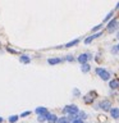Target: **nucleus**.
<instances>
[{"label": "nucleus", "instance_id": "10", "mask_svg": "<svg viewBox=\"0 0 119 123\" xmlns=\"http://www.w3.org/2000/svg\"><path fill=\"white\" fill-rule=\"evenodd\" d=\"M109 87H110V90L117 91V90H118V87H119V81H118V78L110 80V81H109Z\"/></svg>", "mask_w": 119, "mask_h": 123}, {"label": "nucleus", "instance_id": "12", "mask_svg": "<svg viewBox=\"0 0 119 123\" xmlns=\"http://www.w3.org/2000/svg\"><path fill=\"white\" fill-rule=\"evenodd\" d=\"M109 111H110L111 118L115 119V121H118V118H119V108L118 106H114V108H111Z\"/></svg>", "mask_w": 119, "mask_h": 123}, {"label": "nucleus", "instance_id": "9", "mask_svg": "<svg viewBox=\"0 0 119 123\" xmlns=\"http://www.w3.org/2000/svg\"><path fill=\"white\" fill-rule=\"evenodd\" d=\"M64 62V58H49L48 59V63L50 65H56V64H60Z\"/></svg>", "mask_w": 119, "mask_h": 123}, {"label": "nucleus", "instance_id": "3", "mask_svg": "<svg viewBox=\"0 0 119 123\" xmlns=\"http://www.w3.org/2000/svg\"><path fill=\"white\" fill-rule=\"evenodd\" d=\"M97 108L101 109V110H104V111H109L111 108H113V105H111V101L109 99H102L101 101L97 104Z\"/></svg>", "mask_w": 119, "mask_h": 123}, {"label": "nucleus", "instance_id": "16", "mask_svg": "<svg viewBox=\"0 0 119 123\" xmlns=\"http://www.w3.org/2000/svg\"><path fill=\"white\" fill-rule=\"evenodd\" d=\"M78 42H79V38H76V40H73V41H71V42H68V44H65L64 48H65V49H69V48H72V46H76Z\"/></svg>", "mask_w": 119, "mask_h": 123}, {"label": "nucleus", "instance_id": "15", "mask_svg": "<svg viewBox=\"0 0 119 123\" xmlns=\"http://www.w3.org/2000/svg\"><path fill=\"white\" fill-rule=\"evenodd\" d=\"M81 71H82V73H88V72L91 71V65L88 64V63L82 64V65H81Z\"/></svg>", "mask_w": 119, "mask_h": 123}, {"label": "nucleus", "instance_id": "8", "mask_svg": "<svg viewBox=\"0 0 119 123\" xmlns=\"http://www.w3.org/2000/svg\"><path fill=\"white\" fill-rule=\"evenodd\" d=\"M35 113H36V114H37V117H38V115H48L50 111L46 109L45 106H37L36 109H35Z\"/></svg>", "mask_w": 119, "mask_h": 123}, {"label": "nucleus", "instance_id": "22", "mask_svg": "<svg viewBox=\"0 0 119 123\" xmlns=\"http://www.w3.org/2000/svg\"><path fill=\"white\" fill-rule=\"evenodd\" d=\"M102 23H101V25H97V26H95L94 27V28H92V32H97V31H100V30H101L102 28Z\"/></svg>", "mask_w": 119, "mask_h": 123}, {"label": "nucleus", "instance_id": "26", "mask_svg": "<svg viewBox=\"0 0 119 123\" xmlns=\"http://www.w3.org/2000/svg\"><path fill=\"white\" fill-rule=\"evenodd\" d=\"M79 94H81V92H79V90H78V88H73V95H74L76 98H78V96H79Z\"/></svg>", "mask_w": 119, "mask_h": 123}, {"label": "nucleus", "instance_id": "17", "mask_svg": "<svg viewBox=\"0 0 119 123\" xmlns=\"http://www.w3.org/2000/svg\"><path fill=\"white\" fill-rule=\"evenodd\" d=\"M63 58H64V62H65V60H67V62H69V63H73V62H74V60H76V58H74V56H73V55H72V54H68V55H67V56H63Z\"/></svg>", "mask_w": 119, "mask_h": 123}, {"label": "nucleus", "instance_id": "25", "mask_svg": "<svg viewBox=\"0 0 119 123\" xmlns=\"http://www.w3.org/2000/svg\"><path fill=\"white\" fill-rule=\"evenodd\" d=\"M6 51H8V53H12V54H18V51H17V50L12 49V48H9V46L6 48Z\"/></svg>", "mask_w": 119, "mask_h": 123}, {"label": "nucleus", "instance_id": "11", "mask_svg": "<svg viewBox=\"0 0 119 123\" xmlns=\"http://www.w3.org/2000/svg\"><path fill=\"white\" fill-rule=\"evenodd\" d=\"M58 115L54 114V113H49L48 115H46V122L48 123H56L58 122Z\"/></svg>", "mask_w": 119, "mask_h": 123}, {"label": "nucleus", "instance_id": "18", "mask_svg": "<svg viewBox=\"0 0 119 123\" xmlns=\"http://www.w3.org/2000/svg\"><path fill=\"white\" fill-rule=\"evenodd\" d=\"M18 119H19L18 115H10V117L8 118V121H9V123H17Z\"/></svg>", "mask_w": 119, "mask_h": 123}, {"label": "nucleus", "instance_id": "28", "mask_svg": "<svg viewBox=\"0 0 119 123\" xmlns=\"http://www.w3.org/2000/svg\"><path fill=\"white\" fill-rule=\"evenodd\" d=\"M100 121H101V122L104 121V122H105V121H106V118H105V117H100Z\"/></svg>", "mask_w": 119, "mask_h": 123}, {"label": "nucleus", "instance_id": "2", "mask_svg": "<svg viewBox=\"0 0 119 123\" xmlns=\"http://www.w3.org/2000/svg\"><path fill=\"white\" fill-rule=\"evenodd\" d=\"M106 31L109 33H114L118 31V18H111L106 25Z\"/></svg>", "mask_w": 119, "mask_h": 123}, {"label": "nucleus", "instance_id": "24", "mask_svg": "<svg viewBox=\"0 0 119 123\" xmlns=\"http://www.w3.org/2000/svg\"><path fill=\"white\" fill-rule=\"evenodd\" d=\"M118 50H119V46H118V44H117V45H114L113 48H111V53L117 55V54H118Z\"/></svg>", "mask_w": 119, "mask_h": 123}, {"label": "nucleus", "instance_id": "20", "mask_svg": "<svg viewBox=\"0 0 119 123\" xmlns=\"http://www.w3.org/2000/svg\"><path fill=\"white\" fill-rule=\"evenodd\" d=\"M113 15H114V10H113V12H110V13L107 14L105 18H104V23H105V22H107V21H110V19L113 18ZM104 23H102V25H104Z\"/></svg>", "mask_w": 119, "mask_h": 123}, {"label": "nucleus", "instance_id": "27", "mask_svg": "<svg viewBox=\"0 0 119 123\" xmlns=\"http://www.w3.org/2000/svg\"><path fill=\"white\" fill-rule=\"evenodd\" d=\"M71 123H84V122L81 121V119H76V121H73V122H71Z\"/></svg>", "mask_w": 119, "mask_h": 123}, {"label": "nucleus", "instance_id": "5", "mask_svg": "<svg viewBox=\"0 0 119 123\" xmlns=\"http://www.w3.org/2000/svg\"><path fill=\"white\" fill-rule=\"evenodd\" d=\"M63 111L65 114H77L79 111V109H78V106L77 105H74V104H69V105H65L64 108H63Z\"/></svg>", "mask_w": 119, "mask_h": 123}, {"label": "nucleus", "instance_id": "4", "mask_svg": "<svg viewBox=\"0 0 119 123\" xmlns=\"http://www.w3.org/2000/svg\"><path fill=\"white\" fill-rule=\"evenodd\" d=\"M96 98H97V92L96 91H90L83 96V101H84V104H88V105H90V104L94 103V100Z\"/></svg>", "mask_w": 119, "mask_h": 123}, {"label": "nucleus", "instance_id": "29", "mask_svg": "<svg viewBox=\"0 0 119 123\" xmlns=\"http://www.w3.org/2000/svg\"><path fill=\"white\" fill-rule=\"evenodd\" d=\"M3 121H4V119H3L1 117H0V123H3Z\"/></svg>", "mask_w": 119, "mask_h": 123}, {"label": "nucleus", "instance_id": "19", "mask_svg": "<svg viewBox=\"0 0 119 123\" xmlns=\"http://www.w3.org/2000/svg\"><path fill=\"white\" fill-rule=\"evenodd\" d=\"M56 123H71V122H69V119H68V118L64 115V117L58 118V122H56Z\"/></svg>", "mask_w": 119, "mask_h": 123}, {"label": "nucleus", "instance_id": "23", "mask_svg": "<svg viewBox=\"0 0 119 123\" xmlns=\"http://www.w3.org/2000/svg\"><path fill=\"white\" fill-rule=\"evenodd\" d=\"M37 121L40 122V123L46 122V115H38V117H37Z\"/></svg>", "mask_w": 119, "mask_h": 123}, {"label": "nucleus", "instance_id": "7", "mask_svg": "<svg viewBox=\"0 0 119 123\" xmlns=\"http://www.w3.org/2000/svg\"><path fill=\"white\" fill-rule=\"evenodd\" d=\"M101 35H102V32H97V33H94V35H91V36H88V37H86V38H84V44H86V45H88V44H91V42L92 41H94L95 40V38H97V37H100V36H101Z\"/></svg>", "mask_w": 119, "mask_h": 123}, {"label": "nucleus", "instance_id": "6", "mask_svg": "<svg viewBox=\"0 0 119 123\" xmlns=\"http://www.w3.org/2000/svg\"><path fill=\"white\" fill-rule=\"evenodd\" d=\"M88 53H81L78 56H77V62L82 65V64H86V63H88Z\"/></svg>", "mask_w": 119, "mask_h": 123}, {"label": "nucleus", "instance_id": "21", "mask_svg": "<svg viewBox=\"0 0 119 123\" xmlns=\"http://www.w3.org/2000/svg\"><path fill=\"white\" fill-rule=\"evenodd\" d=\"M30 114H32V111H30V110H26V111H22L19 117H21V118H26V117H28Z\"/></svg>", "mask_w": 119, "mask_h": 123}, {"label": "nucleus", "instance_id": "13", "mask_svg": "<svg viewBox=\"0 0 119 123\" xmlns=\"http://www.w3.org/2000/svg\"><path fill=\"white\" fill-rule=\"evenodd\" d=\"M19 62L23 64H30L31 63V58L27 55V54H22L21 56H19Z\"/></svg>", "mask_w": 119, "mask_h": 123}, {"label": "nucleus", "instance_id": "14", "mask_svg": "<svg viewBox=\"0 0 119 123\" xmlns=\"http://www.w3.org/2000/svg\"><path fill=\"white\" fill-rule=\"evenodd\" d=\"M77 117H78V119H81V121H83L84 122V119H87V113L86 111H83V110H79L78 113H77Z\"/></svg>", "mask_w": 119, "mask_h": 123}, {"label": "nucleus", "instance_id": "1", "mask_svg": "<svg viewBox=\"0 0 119 123\" xmlns=\"http://www.w3.org/2000/svg\"><path fill=\"white\" fill-rule=\"evenodd\" d=\"M95 72H96V74H97L102 81H110L111 80V73L107 71V69H105V68L97 67L95 69Z\"/></svg>", "mask_w": 119, "mask_h": 123}]
</instances>
